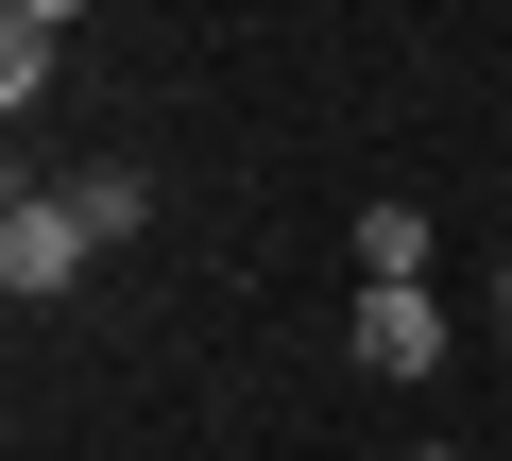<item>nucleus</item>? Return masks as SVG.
<instances>
[{"label":"nucleus","mask_w":512,"mask_h":461,"mask_svg":"<svg viewBox=\"0 0 512 461\" xmlns=\"http://www.w3.org/2000/svg\"><path fill=\"white\" fill-rule=\"evenodd\" d=\"M410 461H444V444H410Z\"/></svg>","instance_id":"7"},{"label":"nucleus","mask_w":512,"mask_h":461,"mask_svg":"<svg viewBox=\"0 0 512 461\" xmlns=\"http://www.w3.org/2000/svg\"><path fill=\"white\" fill-rule=\"evenodd\" d=\"M52 52H69V18H52V0H18V18H0V103H18V120H35V86H52Z\"/></svg>","instance_id":"4"},{"label":"nucleus","mask_w":512,"mask_h":461,"mask_svg":"<svg viewBox=\"0 0 512 461\" xmlns=\"http://www.w3.org/2000/svg\"><path fill=\"white\" fill-rule=\"evenodd\" d=\"M359 291H427V205H359Z\"/></svg>","instance_id":"3"},{"label":"nucleus","mask_w":512,"mask_h":461,"mask_svg":"<svg viewBox=\"0 0 512 461\" xmlns=\"http://www.w3.org/2000/svg\"><path fill=\"white\" fill-rule=\"evenodd\" d=\"M495 325H512V274H495Z\"/></svg>","instance_id":"6"},{"label":"nucleus","mask_w":512,"mask_h":461,"mask_svg":"<svg viewBox=\"0 0 512 461\" xmlns=\"http://www.w3.org/2000/svg\"><path fill=\"white\" fill-rule=\"evenodd\" d=\"M69 205H86V240H137V222H154V188H137V171H86Z\"/></svg>","instance_id":"5"},{"label":"nucleus","mask_w":512,"mask_h":461,"mask_svg":"<svg viewBox=\"0 0 512 461\" xmlns=\"http://www.w3.org/2000/svg\"><path fill=\"white\" fill-rule=\"evenodd\" d=\"M86 257H103V240H86V205H69V188H18V205H0V291H18V308H52Z\"/></svg>","instance_id":"1"},{"label":"nucleus","mask_w":512,"mask_h":461,"mask_svg":"<svg viewBox=\"0 0 512 461\" xmlns=\"http://www.w3.org/2000/svg\"><path fill=\"white\" fill-rule=\"evenodd\" d=\"M359 359L376 376H444V291H359Z\"/></svg>","instance_id":"2"}]
</instances>
